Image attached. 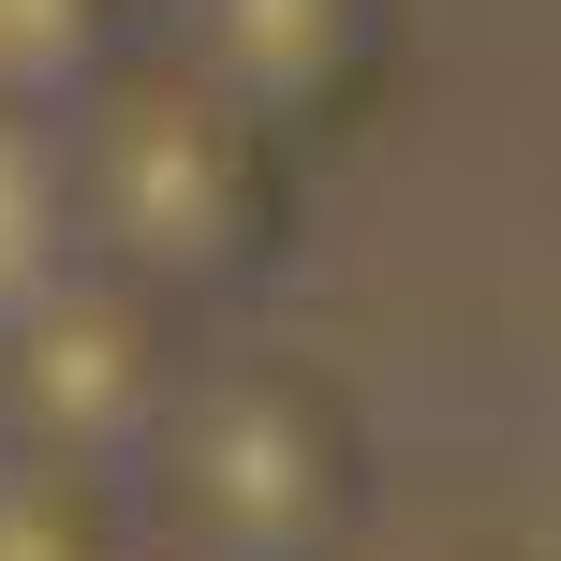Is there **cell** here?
Returning a JSON list of instances; mask_svg holds the SVG:
<instances>
[{"instance_id": "6da1fadb", "label": "cell", "mask_w": 561, "mask_h": 561, "mask_svg": "<svg viewBox=\"0 0 561 561\" xmlns=\"http://www.w3.org/2000/svg\"><path fill=\"white\" fill-rule=\"evenodd\" d=\"M75 148V252L148 280V296H222L266 266L280 237V148L237 89H207L193 59H118L89 104H59Z\"/></svg>"}, {"instance_id": "7a4b0ae2", "label": "cell", "mask_w": 561, "mask_h": 561, "mask_svg": "<svg viewBox=\"0 0 561 561\" xmlns=\"http://www.w3.org/2000/svg\"><path fill=\"white\" fill-rule=\"evenodd\" d=\"M134 473L163 561H325L340 533V428L280 369H193Z\"/></svg>"}, {"instance_id": "3957f363", "label": "cell", "mask_w": 561, "mask_h": 561, "mask_svg": "<svg viewBox=\"0 0 561 561\" xmlns=\"http://www.w3.org/2000/svg\"><path fill=\"white\" fill-rule=\"evenodd\" d=\"M178 385H193L178 296H148V280H118V266H59L30 310H0V444H30V458L134 473V458L163 444Z\"/></svg>"}, {"instance_id": "277c9868", "label": "cell", "mask_w": 561, "mask_h": 561, "mask_svg": "<svg viewBox=\"0 0 561 561\" xmlns=\"http://www.w3.org/2000/svg\"><path fill=\"white\" fill-rule=\"evenodd\" d=\"M75 252V148H59L45 104H0V310H30Z\"/></svg>"}, {"instance_id": "5b68a950", "label": "cell", "mask_w": 561, "mask_h": 561, "mask_svg": "<svg viewBox=\"0 0 561 561\" xmlns=\"http://www.w3.org/2000/svg\"><path fill=\"white\" fill-rule=\"evenodd\" d=\"M0 561H134V503H118V473L0 444Z\"/></svg>"}, {"instance_id": "8992f818", "label": "cell", "mask_w": 561, "mask_h": 561, "mask_svg": "<svg viewBox=\"0 0 561 561\" xmlns=\"http://www.w3.org/2000/svg\"><path fill=\"white\" fill-rule=\"evenodd\" d=\"M134 59V0H0V104H89Z\"/></svg>"}]
</instances>
